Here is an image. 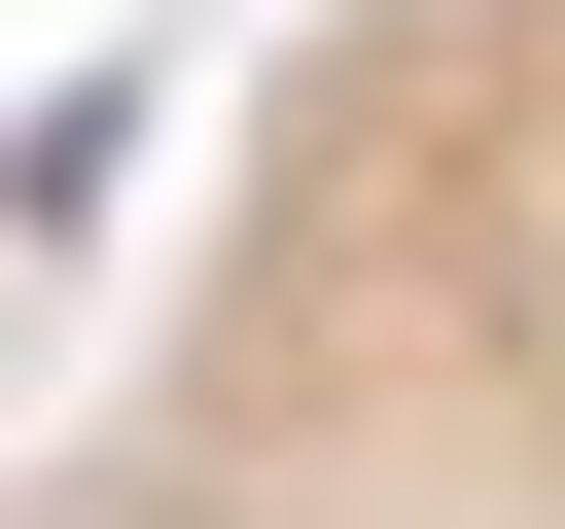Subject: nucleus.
Here are the masks:
<instances>
[{
	"mask_svg": "<svg viewBox=\"0 0 565 529\" xmlns=\"http://www.w3.org/2000/svg\"><path fill=\"white\" fill-rule=\"evenodd\" d=\"M35 529H565V0H318Z\"/></svg>",
	"mask_w": 565,
	"mask_h": 529,
	"instance_id": "1",
	"label": "nucleus"
}]
</instances>
